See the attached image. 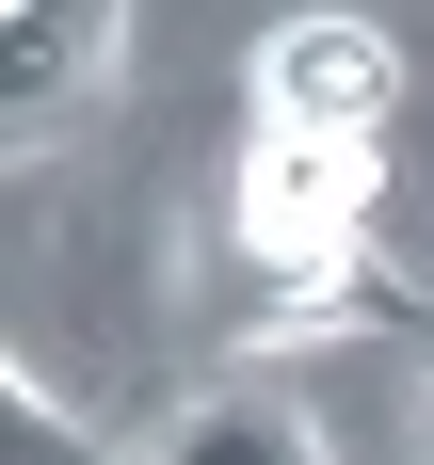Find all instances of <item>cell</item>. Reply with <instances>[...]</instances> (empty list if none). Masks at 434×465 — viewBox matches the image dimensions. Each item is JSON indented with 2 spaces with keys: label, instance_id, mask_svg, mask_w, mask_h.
Listing matches in <instances>:
<instances>
[{
  "label": "cell",
  "instance_id": "6da1fadb",
  "mask_svg": "<svg viewBox=\"0 0 434 465\" xmlns=\"http://www.w3.org/2000/svg\"><path fill=\"white\" fill-rule=\"evenodd\" d=\"M370 209H386V144L241 129V161H226L241 337H354V322H402V289L370 273Z\"/></svg>",
  "mask_w": 434,
  "mask_h": 465
},
{
  "label": "cell",
  "instance_id": "7a4b0ae2",
  "mask_svg": "<svg viewBox=\"0 0 434 465\" xmlns=\"http://www.w3.org/2000/svg\"><path fill=\"white\" fill-rule=\"evenodd\" d=\"M241 96H257V129H306V144H386V129H402V33H386V16H338V0H306V16H274V33H257Z\"/></svg>",
  "mask_w": 434,
  "mask_h": 465
},
{
  "label": "cell",
  "instance_id": "3957f363",
  "mask_svg": "<svg viewBox=\"0 0 434 465\" xmlns=\"http://www.w3.org/2000/svg\"><path fill=\"white\" fill-rule=\"evenodd\" d=\"M113 48H129V0H0V113H16V161L65 144V113L113 81Z\"/></svg>",
  "mask_w": 434,
  "mask_h": 465
},
{
  "label": "cell",
  "instance_id": "277c9868",
  "mask_svg": "<svg viewBox=\"0 0 434 465\" xmlns=\"http://www.w3.org/2000/svg\"><path fill=\"white\" fill-rule=\"evenodd\" d=\"M145 465H338V450H322V418H306V401L241 385V401H193V418L161 433Z\"/></svg>",
  "mask_w": 434,
  "mask_h": 465
},
{
  "label": "cell",
  "instance_id": "5b68a950",
  "mask_svg": "<svg viewBox=\"0 0 434 465\" xmlns=\"http://www.w3.org/2000/svg\"><path fill=\"white\" fill-rule=\"evenodd\" d=\"M0 418H16V465H113L81 418H65V385H48V370H16V385H0Z\"/></svg>",
  "mask_w": 434,
  "mask_h": 465
},
{
  "label": "cell",
  "instance_id": "8992f818",
  "mask_svg": "<svg viewBox=\"0 0 434 465\" xmlns=\"http://www.w3.org/2000/svg\"><path fill=\"white\" fill-rule=\"evenodd\" d=\"M419 450H434V385H419Z\"/></svg>",
  "mask_w": 434,
  "mask_h": 465
}]
</instances>
